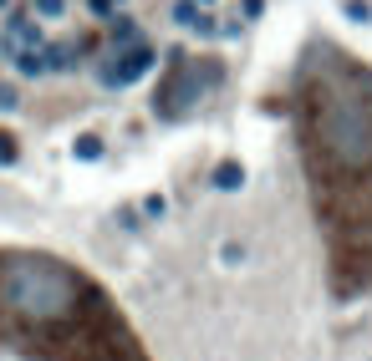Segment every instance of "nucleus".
Masks as SVG:
<instances>
[{"label":"nucleus","instance_id":"nucleus-4","mask_svg":"<svg viewBox=\"0 0 372 361\" xmlns=\"http://www.w3.org/2000/svg\"><path fill=\"white\" fill-rule=\"evenodd\" d=\"M41 56H46V67H72L76 51H72V46H51V51H41Z\"/></svg>","mask_w":372,"mask_h":361},{"label":"nucleus","instance_id":"nucleus-1","mask_svg":"<svg viewBox=\"0 0 372 361\" xmlns=\"http://www.w3.org/2000/svg\"><path fill=\"white\" fill-rule=\"evenodd\" d=\"M0 346L31 361H148L123 311L51 254H0Z\"/></svg>","mask_w":372,"mask_h":361},{"label":"nucleus","instance_id":"nucleus-10","mask_svg":"<svg viewBox=\"0 0 372 361\" xmlns=\"http://www.w3.org/2000/svg\"><path fill=\"white\" fill-rule=\"evenodd\" d=\"M0 6H6V0H0Z\"/></svg>","mask_w":372,"mask_h":361},{"label":"nucleus","instance_id":"nucleus-7","mask_svg":"<svg viewBox=\"0 0 372 361\" xmlns=\"http://www.w3.org/2000/svg\"><path fill=\"white\" fill-rule=\"evenodd\" d=\"M10 158H16V138L0 133V163H10Z\"/></svg>","mask_w":372,"mask_h":361},{"label":"nucleus","instance_id":"nucleus-3","mask_svg":"<svg viewBox=\"0 0 372 361\" xmlns=\"http://www.w3.org/2000/svg\"><path fill=\"white\" fill-rule=\"evenodd\" d=\"M148 61H153V51H148L143 41H138V46H127V51H123V61H112V67L102 72V76H107V82H133V76L143 72Z\"/></svg>","mask_w":372,"mask_h":361},{"label":"nucleus","instance_id":"nucleus-5","mask_svg":"<svg viewBox=\"0 0 372 361\" xmlns=\"http://www.w3.org/2000/svg\"><path fill=\"white\" fill-rule=\"evenodd\" d=\"M76 153H82V158H97L102 143H97V138H76Z\"/></svg>","mask_w":372,"mask_h":361},{"label":"nucleus","instance_id":"nucleus-2","mask_svg":"<svg viewBox=\"0 0 372 361\" xmlns=\"http://www.w3.org/2000/svg\"><path fill=\"white\" fill-rule=\"evenodd\" d=\"M306 158L327 209V229L342 265L362 254L372 229V76L352 61H331L306 76Z\"/></svg>","mask_w":372,"mask_h":361},{"label":"nucleus","instance_id":"nucleus-9","mask_svg":"<svg viewBox=\"0 0 372 361\" xmlns=\"http://www.w3.org/2000/svg\"><path fill=\"white\" fill-rule=\"evenodd\" d=\"M118 6H123V0H92V10H97V16H112Z\"/></svg>","mask_w":372,"mask_h":361},{"label":"nucleus","instance_id":"nucleus-6","mask_svg":"<svg viewBox=\"0 0 372 361\" xmlns=\"http://www.w3.org/2000/svg\"><path fill=\"white\" fill-rule=\"evenodd\" d=\"M36 10H41V16H61V10H67V0H36Z\"/></svg>","mask_w":372,"mask_h":361},{"label":"nucleus","instance_id":"nucleus-8","mask_svg":"<svg viewBox=\"0 0 372 361\" xmlns=\"http://www.w3.org/2000/svg\"><path fill=\"white\" fill-rule=\"evenodd\" d=\"M112 41H133V21H118V25H112Z\"/></svg>","mask_w":372,"mask_h":361}]
</instances>
